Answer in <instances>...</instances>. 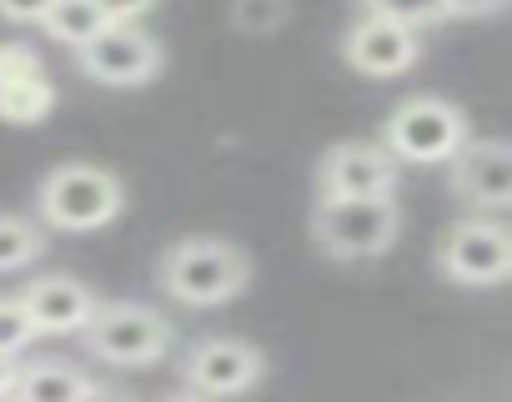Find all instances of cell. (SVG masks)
Segmentation results:
<instances>
[{"mask_svg": "<svg viewBox=\"0 0 512 402\" xmlns=\"http://www.w3.org/2000/svg\"><path fill=\"white\" fill-rule=\"evenodd\" d=\"M156 277L181 307H221L251 287V257L226 237H181L161 252Z\"/></svg>", "mask_w": 512, "mask_h": 402, "instance_id": "cell-1", "label": "cell"}, {"mask_svg": "<svg viewBox=\"0 0 512 402\" xmlns=\"http://www.w3.org/2000/svg\"><path fill=\"white\" fill-rule=\"evenodd\" d=\"M36 212L56 232H101L126 212V186L116 171L91 161H66L41 176L36 186Z\"/></svg>", "mask_w": 512, "mask_h": 402, "instance_id": "cell-2", "label": "cell"}, {"mask_svg": "<svg viewBox=\"0 0 512 402\" xmlns=\"http://www.w3.org/2000/svg\"><path fill=\"white\" fill-rule=\"evenodd\" d=\"M402 232V212L392 196H357V201H317L312 242L337 262H372L387 257Z\"/></svg>", "mask_w": 512, "mask_h": 402, "instance_id": "cell-3", "label": "cell"}, {"mask_svg": "<svg viewBox=\"0 0 512 402\" xmlns=\"http://www.w3.org/2000/svg\"><path fill=\"white\" fill-rule=\"evenodd\" d=\"M81 337H86V352L111 367H151L171 352L176 327L146 302H96Z\"/></svg>", "mask_w": 512, "mask_h": 402, "instance_id": "cell-4", "label": "cell"}, {"mask_svg": "<svg viewBox=\"0 0 512 402\" xmlns=\"http://www.w3.org/2000/svg\"><path fill=\"white\" fill-rule=\"evenodd\" d=\"M462 141H467V116L442 96H407L402 106H392V116L382 126V146L392 151L397 166L402 161L447 166Z\"/></svg>", "mask_w": 512, "mask_h": 402, "instance_id": "cell-5", "label": "cell"}, {"mask_svg": "<svg viewBox=\"0 0 512 402\" xmlns=\"http://www.w3.org/2000/svg\"><path fill=\"white\" fill-rule=\"evenodd\" d=\"M437 272L457 287H497L512 277V232L492 217H467L442 232Z\"/></svg>", "mask_w": 512, "mask_h": 402, "instance_id": "cell-6", "label": "cell"}, {"mask_svg": "<svg viewBox=\"0 0 512 402\" xmlns=\"http://www.w3.org/2000/svg\"><path fill=\"white\" fill-rule=\"evenodd\" d=\"M402 166L382 141H337L317 161V201H357V196H392Z\"/></svg>", "mask_w": 512, "mask_h": 402, "instance_id": "cell-7", "label": "cell"}, {"mask_svg": "<svg viewBox=\"0 0 512 402\" xmlns=\"http://www.w3.org/2000/svg\"><path fill=\"white\" fill-rule=\"evenodd\" d=\"M76 66L101 86H146V81L161 76L166 51L141 26H106L96 41H86L76 51Z\"/></svg>", "mask_w": 512, "mask_h": 402, "instance_id": "cell-8", "label": "cell"}, {"mask_svg": "<svg viewBox=\"0 0 512 402\" xmlns=\"http://www.w3.org/2000/svg\"><path fill=\"white\" fill-rule=\"evenodd\" d=\"M181 372L196 397H241L267 377V357L246 337H206L186 352Z\"/></svg>", "mask_w": 512, "mask_h": 402, "instance_id": "cell-9", "label": "cell"}, {"mask_svg": "<svg viewBox=\"0 0 512 402\" xmlns=\"http://www.w3.org/2000/svg\"><path fill=\"white\" fill-rule=\"evenodd\" d=\"M447 181L477 212H507L512 207V146L497 136H482V141L467 136L447 161Z\"/></svg>", "mask_w": 512, "mask_h": 402, "instance_id": "cell-10", "label": "cell"}, {"mask_svg": "<svg viewBox=\"0 0 512 402\" xmlns=\"http://www.w3.org/2000/svg\"><path fill=\"white\" fill-rule=\"evenodd\" d=\"M417 56H422V36L397 26V21H382V16H362L342 41V61L357 76H372V81L407 76L417 66Z\"/></svg>", "mask_w": 512, "mask_h": 402, "instance_id": "cell-11", "label": "cell"}, {"mask_svg": "<svg viewBox=\"0 0 512 402\" xmlns=\"http://www.w3.org/2000/svg\"><path fill=\"white\" fill-rule=\"evenodd\" d=\"M96 302L101 297L81 277H66V272H51V277H41V282H31L21 292V307H26L36 337H71V332L81 337L91 312H96Z\"/></svg>", "mask_w": 512, "mask_h": 402, "instance_id": "cell-12", "label": "cell"}, {"mask_svg": "<svg viewBox=\"0 0 512 402\" xmlns=\"http://www.w3.org/2000/svg\"><path fill=\"white\" fill-rule=\"evenodd\" d=\"M86 387H91V377L71 362H31V367H21L11 402H76Z\"/></svg>", "mask_w": 512, "mask_h": 402, "instance_id": "cell-13", "label": "cell"}, {"mask_svg": "<svg viewBox=\"0 0 512 402\" xmlns=\"http://www.w3.org/2000/svg\"><path fill=\"white\" fill-rule=\"evenodd\" d=\"M41 31L51 41H61L66 51H81L86 41H96L106 31V16L96 0H51L46 16H41Z\"/></svg>", "mask_w": 512, "mask_h": 402, "instance_id": "cell-14", "label": "cell"}, {"mask_svg": "<svg viewBox=\"0 0 512 402\" xmlns=\"http://www.w3.org/2000/svg\"><path fill=\"white\" fill-rule=\"evenodd\" d=\"M56 111V81L41 71V76H26V81H11L0 86V121L11 126H36Z\"/></svg>", "mask_w": 512, "mask_h": 402, "instance_id": "cell-15", "label": "cell"}, {"mask_svg": "<svg viewBox=\"0 0 512 402\" xmlns=\"http://www.w3.org/2000/svg\"><path fill=\"white\" fill-rule=\"evenodd\" d=\"M41 252H46V237H41L36 222L0 212V272H21V267H31Z\"/></svg>", "mask_w": 512, "mask_h": 402, "instance_id": "cell-16", "label": "cell"}, {"mask_svg": "<svg viewBox=\"0 0 512 402\" xmlns=\"http://www.w3.org/2000/svg\"><path fill=\"white\" fill-rule=\"evenodd\" d=\"M362 16H382V21H397L407 31H427V26H442L447 11H442V0H357Z\"/></svg>", "mask_w": 512, "mask_h": 402, "instance_id": "cell-17", "label": "cell"}, {"mask_svg": "<svg viewBox=\"0 0 512 402\" xmlns=\"http://www.w3.org/2000/svg\"><path fill=\"white\" fill-rule=\"evenodd\" d=\"M292 21V0H231V26L241 36H272Z\"/></svg>", "mask_w": 512, "mask_h": 402, "instance_id": "cell-18", "label": "cell"}, {"mask_svg": "<svg viewBox=\"0 0 512 402\" xmlns=\"http://www.w3.org/2000/svg\"><path fill=\"white\" fill-rule=\"evenodd\" d=\"M36 327L21 307V297H0V357H21L31 347Z\"/></svg>", "mask_w": 512, "mask_h": 402, "instance_id": "cell-19", "label": "cell"}, {"mask_svg": "<svg viewBox=\"0 0 512 402\" xmlns=\"http://www.w3.org/2000/svg\"><path fill=\"white\" fill-rule=\"evenodd\" d=\"M41 51L26 46V41H0V86L11 81H26V76H41Z\"/></svg>", "mask_w": 512, "mask_h": 402, "instance_id": "cell-20", "label": "cell"}, {"mask_svg": "<svg viewBox=\"0 0 512 402\" xmlns=\"http://www.w3.org/2000/svg\"><path fill=\"white\" fill-rule=\"evenodd\" d=\"M106 26H141V16H151L161 0H96Z\"/></svg>", "mask_w": 512, "mask_h": 402, "instance_id": "cell-21", "label": "cell"}, {"mask_svg": "<svg viewBox=\"0 0 512 402\" xmlns=\"http://www.w3.org/2000/svg\"><path fill=\"white\" fill-rule=\"evenodd\" d=\"M51 0H0V21H11V26H41Z\"/></svg>", "mask_w": 512, "mask_h": 402, "instance_id": "cell-22", "label": "cell"}, {"mask_svg": "<svg viewBox=\"0 0 512 402\" xmlns=\"http://www.w3.org/2000/svg\"><path fill=\"white\" fill-rule=\"evenodd\" d=\"M507 0H442V11L457 21H477V16H497Z\"/></svg>", "mask_w": 512, "mask_h": 402, "instance_id": "cell-23", "label": "cell"}, {"mask_svg": "<svg viewBox=\"0 0 512 402\" xmlns=\"http://www.w3.org/2000/svg\"><path fill=\"white\" fill-rule=\"evenodd\" d=\"M16 377H21V362H16V357H0V402H11Z\"/></svg>", "mask_w": 512, "mask_h": 402, "instance_id": "cell-24", "label": "cell"}, {"mask_svg": "<svg viewBox=\"0 0 512 402\" xmlns=\"http://www.w3.org/2000/svg\"><path fill=\"white\" fill-rule=\"evenodd\" d=\"M76 402H131V397H126V392H111V387H101V382H91Z\"/></svg>", "mask_w": 512, "mask_h": 402, "instance_id": "cell-25", "label": "cell"}, {"mask_svg": "<svg viewBox=\"0 0 512 402\" xmlns=\"http://www.w3.org/2000/svg\"><path fill=\"white\" fill-rule=\"evenodd\" d=\"M161 402H206V397H196V392H176V397H161Z\"/></svg>", "mask_w": 512, "mask_h": 402, "instance_id": "cell-26", "label": "cell"}]
</instances>
